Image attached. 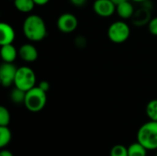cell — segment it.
<instances>
[{
  "label": "cell",
  "instance_id": "6da1fadb",
  "mask_svg": "<svg viewBox=\"0 0 157 156\" xmlns=\"http://www.w3.org/2000/svg\"><path fill=\"white\" fill-rule=\"evenodd\" d=\"M25 37L30 41H40L47 35L45 21L39 15L28 16L22 26Z\"/></svg>",
  "mask_w": 157,
  "mask_h": 156
},
{
  "label": "cell",
  "instance_id": "7a4b0ae2",
  "mask_svg": "<svg viewBox=\"0 0 157 156\" xmlns=\"http://www.w3.org/2000/svg\"><path fill=\"white\" fill-rule=\"evenodd\" d=\"M137 142L148 151L157 150V121L149 120L143 124L137 131Z\"/></svg>",
  "mask_w": 157,
  "mask_h": 156
},
{
  "label": "cell",
  "instance_id": "3957f363",
  "mask_svg": "<svg viewBox=\"0 0 157 156\" xmlns=\"http://www.w3.org/2000/svg\"><path fill=\"white\" fill-rule=\"evenodd\" d=\"M47 102L46 92L40 89L39 86H34L30 90L26 92L24 105L26 108L30 112H40L42 110Z\"/></svg>",
  "mask_w": 157,
  "mask_h": 156
},
{
  "label": "cell",
  "instance_id": "277c9868",
  "mask_svg": "<svg viewBox=\"0 0 157 156\" xmlns=\"http://www.w3.org/2000/svg\"><path fill=\"white\" fill-rule=\"evenodd\" d=\"M14 85L16 87L27 92L36 86V74L34 71L28 66L17 68Z\"/></svg>",
  "mask_w": 157,
  "mask_h": 156
},
{
  "label": "cell",
  "instance_id": "5b68a950",
  "mask_svg": "<svg viewBox=\"0 0 157 156\" xmlns=\"http://www.w3.org/2000/svg\"><path fill=\"white\" fill-rule=\"evenodd\" d=\"M131 35V29L127 23L122 20L113 22L108 29V38L114 43L120 44L125 42Z\"/></svg>",
  "mask_w": 157,
  "mask_h": 156
},
{
  "label": "cell",
  "instance_id": "8992f818",
  "mask_svg": "<svg viewBox=\"0 0 157 156\" xmlns=\"http://www.w3.org/2000/svg\"><path fill=\"white\" fill-rule=\"evenodd\" d=\"M78 26L76 17L72 13H63L57 19V28L63 33H72Z\"/></svg>",
  "mask_w": 157,
  "mask_h": 156
},
{
  "label": "cell",
  "instance_id": "52a82bcc",
  "mask_svg": "<svg viewBox=\"0 0 157 156\" xmlns=\"http://www.w3.org/2000/svg\"><path fill=\"white\" fill-rule=\"evenodd\" d=\"M17 68L13 63H3L0 67V81L3 86L8 87L14 85Z\"/></svg>",
  "mask_w": 157,
  "mask_h": 156
},
{
  "label": "cell",
  "instance_id": "ba28073f",
  "mask_svg": "<svg viewBox=\"0 0 157 156\" xmlns=\"http://www.w3.org/2000/svg\"><path fill=\"white\" fill-rule=\"evenodd\" d=\"M116 5L111 0H95L93 3L94 12L101 17H109L116 11Z\"/></svg>",
  "mask_w": 157,
  "mask_h": 156
},
{
  "label": "cell",
  "instance_id": "9c48e42d",
  "mask_svg": "<svg viewBox=\"0 0 157 156\" xmlns=\"http://www.w3.org/2000/svg\"><path fill=\"white\" fill-rule=\"evenodd\" d=\"M18 56L24 62L33 63L38 59L39 53L34 45L30 43H25L18 49Z\"/></svg>",
  "mask_w": 157,
  "mask_h": 156
},
{
  "label": "cell",
  "instance_id": "30bf717a",
  "mask_svg": "<svg viewBox=\"0 0 157 156\" xmlns=\"http://www.w3.org/2000/svg\"><path fill=\"white\" fill-rule=\"evenodd\" d=\"M16 39V32L14 29L6 22H2L0 24V44L6 45L12 44Z\"/></svg>",
  "mask_w": 157,
  "mask_h": 156
},
{
  "label": "cell",
  "instance_id": "8fae6325",
  "mask_svg": "<svg viewBox=\"0 0 157 156\" xmlns=\"http://www.w3.org/2000/svg\"><path fill=\"white\" fill-rule=\"evenodd\" d=\"M132 18L133 21V24L136 26H144L146 23L148 24L149 21L151 20L150 8H148L146 6H143L142 8H140L134 12Z\"/></svg>",
  "mask_w": 157,
  "mask_h": 156
},
{
  "label": "cell",
  "instance_id": "7c38bea8",
  "mask_svg": "<svg viewBox=\"0 0 157 156\" xmlns=\"http://www.w3.org/2000/svg\"><path fill=\"white\" fill-rule=\"evenodd\" d=\"M0 53L4 63H14L18 56V51L13 44L2 45Z\"/></svg>",
  "mask_w": 157,
  "mask_h": 156
},
{
  "label": "cell",
  "instance_id": "4fadbf2b",
  "mask_svg": "<svg viewBox=\"0 0 157 156\" xmlns=\"http://www.w3.org/2000/svg\"><path fill=\"white\" fill-rule=\"evenodd\" d=\"M116 12L119 15V17L122 19H129L132 18L135 10L133 7V5L129 1H125L122 2L121 4H119L116 6Z\"/></svg>",
  "mask_w": 157,
  "mask_h": 156
},
{
  "label": "cell",
  "instance_id": "5bb4252c",
  "mask_svg": "<svg viewBox=\"0 0 157 156\" xmlns=\"http://www.w3.org/2000/svg\"><path fill=\"white\" fill-rule=\"evenodd\" d=\"M14 6L19 12L29 13L36 5L33 0H14Z\"/></svg>",
  "mask_w": 157,
  "mask_h": 156
},
{
  "label": "cell",
  "instance_id": "9a60e30c",
  "mask_svg": "<svg viewBox=\"0 0 157 156\" xmlns=\"http://www.w3.org/2000/svg\"><path fill=\"white\" fill-rule=\"evenodd\" d=\"M147 151L143 144L136 142L128 147V156H147Z\"/></svg>",
  "mask_w": 157,
  "mask_h": 156
},
{
  "label": "cell",
  "instance_id": "2e32d148",
  "mask_svg": "<svg viewBox=\"0 0 157 156\" xmlns=\"http://www.w3.org/2000/svg\"><path fill=\"white\" fill-rule=\"evenodd\" d=\"M12 133L8 126H0V148H5L11 141Z\"/></svg>",
  "mask_w": 157,
  "mask_h": 156
},
{
  "label": "cell",
  "instance_id": "e0dca14e",
  "mask_svg": "<svg viewBox=\"0 0 157 156\" xmlns=\"http://www.w3.org/2000/svg\"><path fill=\"white\" fill-rule=\"evenodd\" d=\"M145 112L150 120L157 121V99H153L147 103Z\"/></svg>",
  "mask_w": 157,
  "mask_h": 156
},
{
  "label": "cell",
  "instance_id": "ac0fdd59",
  "mask_svg": "<svg viewBox=\"0 0 157 156\" xmlns=\"http://www.w3.org/2000/svg\"><path fill=\"white\" fill-rule=\"evenodd\" d=\"M25 97H26V92L16 86L10 92V99L15 104H21V103L24 104Z\"/></svg>",
  "mask_w": 157,
  "mask_h": 156
},
{
  "label": "cell",
  "instance_id": "d6986e66",
  "mask_svg": "<svg viewBox=\"0 0 157 156\" xmlns=\"http://www.w3.org/2000/svg\"><path fill=\"white\" fill-rule=\"evenodd\" d=\"M109 156H128V148L122 144H116L111 148Z\"/></svg>",
  "mask_w": 157,
  "mask_h": 156
},
{
  "label": "cell",
  "instance_id": "ffe728a7",
  "mask_svg": "<svg viewBox=\"0 0 157 156\" xmlns=\"http://www.w3.org/2000/svg\"><path fill=\"white\" fill-rule=\"evenodd\" d=\"M10 122V113L5 107H0V126H8Z\"/></svg>",
  "mask_w": 157,
  "mask_h": 156
},
{
  "label": "cell",
  "instance_id": "44dd1931",
  "mask_svg": "<svg viewBox=\"0 0 157 156\" xmlns=\"http://www.w3.org/2000/svg\"><path fill=\"white\" fill-rule=\"evenodd\" d=\"M148 29L151 34L157 36V17L152 18L148 23Z\"/></svg>",
  "mask_w": 157,
  "mask_h": 156
},
{
  "label": "cell",
  "instance_id": "7402d4cb",
  "mask_svg": "<svg viewBox=\"0 0 157 156\" xmlns=\"http://www.w3.org/2000/svg\"><path fill=\"white\" fill-rule=\"evenodd\" d=\"M40 89H42L43 91H45V92H47L49 89H50V86H51V85H50V83L48 82V81H41L40 84H39V86H38Z\"/></svg>",
  "mask_w": 157,
  "mask_h": 156
},
{
  "label": "cell",
  "instance_id": "603a6c76",
  "mask_svg": "<svg viewBox=\"0 0 157 156\" xmlns=\"http://www.w3.org/2000/svg\"><path fill=\"white\" fill-rule=\"evenodd\" d=\"M70 2L75 6H83L86 3V0H70Z\"/></svg>",
  "mask_w": 157,
  "mask_h": 156
},
{
  "label": "cell",
  "instance_id": "cb8c5ba5",
  "mask_svg": "<svg viewBox=\"0 0 157 156\" xmlns=\"http://www.w3.org/2000/svg\"><path fill=\"white\" fill-rule=\"evenodd\" d=\"M33 1H34L35 5H37V6H44L46 4H48L50 0H33Z\"/></svg>",
  "mask_w": 157,
  "mask_h": 156
},
{
  "label": "cell",
  "instance_id": "d4e9b609",
  "mask_svg": "<svg viewBox=\"0 0 157 156\" xmlns=\"http://www.w3.org/2000/svg\"><path fill=\"white\" fill-rule=\"evenodd\" d=\"M0 156H14V155H13V154H12L10 151L3 149V150L0 152Z\"/></svg>",
  "mask_w": 157,
  "mask_h": 156
},
{
  "label": "cell",
  "instance_id": "484cf974",
  "mask_svg": "<svg viewBox=\"0 0 157 156\" xmlns=\"http://www.w3.org/2000/svg\"><path fill=\"white\" fill-rule=\"evenodd\" d=\"M116 6H118L119 4H121V3H122V2H125V1H127V0H111Z\"/></svg>",
  "mask_w": 157,
  "mask_h": 156
},
{
  "label": "cell",
  "instance_id": "4316f807",
  "mask_svg": "<svg viewBox=\"0 0 157 156\" xmlns=\"http://www.w3.org/2000/svg\"><path fill=\"white\" fill-rule=\"evenodd\" d=\"M131 1H132V2H134V3H144V2H146V1H148V0H131Z\"/></svg>",
  "mask_w": 157,
  "mask_h": 156
},
{
  "label": "cell",
  "instance_id": "83f0119b",
  "mask_svg": "<svg viewBox=\"0 0 157 156\" xmlns=\"http://www.w3.org/2000/svg\"><path fill=\"white\" fill-rule=\"evenodd\" d=\"M155 156H157V152H156V154H155Z\"/></svg>",
  "mask_w": 157,
  "mask_h": 156
}]
</instances>
